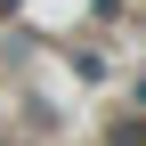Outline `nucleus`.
Segmentation results:
<instances>
[{"mask_svg": "<svg viewBox=\"0 0 146 146\" xmlns=\"http://www.w3.org/2000/svg\"><path fill=\"white\" fill-rule=\"evenodd\" d=\"M106 146H146V122H114V130H106Z\"/></svg>", "mask_w": 146, "mask_h": 146, "instance_id": "1", "label": "nucleus"}, {"mask_svg": "<svg viewBox=\"0 0 146 146\" xmlns=\"http://www.w3.org/2000/svg\"><path fill=\"white\" fill-rule=\"evenodd\" d=\"M0 8H16V0H0Z\"/></svg>", "mask_w": 146, "mask_h": 146, "instance_id": "2", "label": "nucleus"}]
</instances>
